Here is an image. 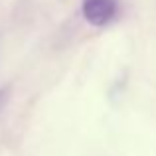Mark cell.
<instances>
[{"label": "cell", "instance_id": "obj_1", "mask_svg": "<svg viewBox=\"0 0 156 156\" xmlns=\"http://www.w3.org/2000/svg\"><path fill=\"white\" fill-rule=\"evenodd\" d=\"M83 18L95 28H105L119 16V0H81Z\"/></svg>", "mask_w": 156, "mask_h": 156}]
</instances>
